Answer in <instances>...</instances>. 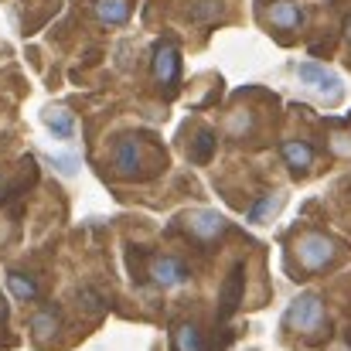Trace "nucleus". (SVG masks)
Segmentation results:
<instances>
[{
	"mask_svg": "<svg viewBox=\"0 0 351 351\" xmlns=\"http://www.w3.org/2000/svg\"><path fill=\"white\" fill-rule=\"evenodd\" d=\"M287 328L300 331V335H317L324 324V304L317 293H300L290 307H287Z\"/></svg>",
	"mask_w": 351,
	"mask_h": 351,
	"instance_id": "nucleus-1",
	"label": "nucleus"
},
{
	"mask_svg": "<svg viewBox=\"0 0 351 351\" xmlns=\"http://www.w3.org/2000/svg\"><path fill=\"white\" fill-rule=\"evenodd\" d=\"M297 259H300V266H307V269H324V266L335 259V242L321 232H307L297 242Z\"/></svg>",
	"mask_w": 351,
	"mask_h": 351,
	"instance_id": "nucleus-2",
	"label": "nucleus"
},
{
	"mask_svg": "<svg viewBox=\"0 0 351 351\" xmlns=\"http://www.w3.org/2000/svg\"><path fill=\"white\" fill-rule=\"evenodd\" d=\"M297 75H300V82H304L307 89L328 96L331 103H338L341 93H345V89H341V79H338L335 72H328L324 65H317V62H304V65L297 69Z\"/></svg>",
	"mask_w": 351,
	"mask_h": 351,
	"instance_id": "nucleus-3",
	"label": "nucleus"
},
{
	"mask_svg": "<svg viewBox=\"0 0 351 351\" xmlns=\"http://www.w3.org/2000/svg\"><path fill=\"white\" fill-rule=\"evenodd\" d=\"M154 75H157V82H178V75H181V55H178V48L174 45H160L157 51H154Z\"/></svg>",
	"mask_w": 351,
	"mask_h": 351,
	"instance_id": "nucleus-4",
	"label": "nucleus"
},
{
	"mask_svg": "<svg viewBox=\"0 0 351 351\" xmlns=\"http://www.w3.org/2000/svg\"><path fill=\"white\" fill-rule=\"evenodd\" d=\"M41 123L51 130V136L58 140H72L75 136V117L65 110V106H45L41 110Z\"/></svg>",
	"mask_w": 351,
	"mask_h": 351,
	"instance_id": "nucleus-5",
	"label": "nucleus"
},
{
	"mask_svg": "<svg viewBox=\"0 0 351 351\" xmlns=\"http://www.w3.org/2000/svg\"><path fill=\"white\" fill-rule=\"evenodd\" d=\"M150 276H154V283H160V287H181V283H188V269H184L178 259H171V256L157 259V263L150 266Z\"/></svg>",
	"mask_w": 351,
	"mask_h": 351,
	"instance_id": "nucleus-6",
	"label": "nucleus"
},
{
	"mask_svg": "<svg viewBox=\"0 0 351 351\" xmlns=\"http://www.w3.org/2000/svg\"><path fill=\"white\" fill-rule=\"evenodd\" d=\"M188 226H191V232L198 235V239H215V235L226 229V219L219 215V212H191V219H188Z\"/></svg>",
	"mask_w": 351,
	"mask_h": 351,
	"instance_id": "nucleus-7",
	"label": "nucleus"
},
{
	"mask_svg": "<svg viewBox=\"0 0 351 351\" xmlns=\"http://www.w3.org/2000/svg\"><path fill=\"white\" fill-rule=\"evenodd\" d=\"M113 164H117L119 174H133L140 167V150L133 140H119L117 150H113Z\"/></svg>",
	"mask_w": 351,
	"mask_h": 351,
	"instance_id": "nucleus-8",
	"label": "nucleus"
},
{
	"mask_svg": "<svg viewBox=\"0 0 351 351\" xmlns=\"http://www.w3.org/2000/svg\"><path fill=\"white\" fill-rule=\"evenodd\" d=\"M96 17L103 24H126L130 21V3L126 0H99L96 3Z\"/></svg>",
	"mask_w": 351,
	"mask_h": 351,
	"instance_id": "nucleus-9",
	"label": "nucleus"
},
{
	"mask_svg": "<svg viewBox=\"0 0 351 351\" xmlns=\"http://www.w3.org/2000/svg\"><path fill=\"white\" fill-rule=\"evenodd\" d=\"M269 21H273L276 27H297V24L304 21V14H300V7H297L293 0H280V3H273Z\"/></svg>",
	"mask_w": 351,
	"mask_h": 351,
	"instance_id": "nucleus-10",
	"label": "nucleus"
},
{
	"mask_svg": "<svg viewBox=\"0 0 351 351\" xmlns=\"http://www.w3.org/2000/svg\"><path fill=\"white\" fill-rule=\"evenodd\" d=\"M283 157H287V164H290L293 171H307V167L314 164V150H311L307 143H300V140L283 143Z\"/></svg>",
	"mask_w": 351,
	"mask_h": 351,
	"instance_id": "nucleus-11",
	"label": "nucleus"
},
{
	"mask_svg": "<svg viewBox=\"0 0 351 351\" xmlns=\"http://www.w3.org/2000/svg\"><path fill=\"white\" fill-rule=\"evenodd\" d=\"M280 205H283V195H266L259 205H252V212H249V222H252V226H263V222H269V219L280 212Z\"/></svg>",
	"mask_w": 351,
	"mask_h": 351,
	"instance_id": "nucleus-12",
	"label": "nucleus"
},
{
	"mask_svg": "<svg viewBox=\"0 0 351 351\" xmlns=\"http://www.w3.org/2000/svg\"><path fill=\"white\" fill-rule=\"evenodd\" d=\"M7 290H10L17 300H31V297L38 293V287H34L27 276H21V273H7Z\"/></svg>",
	"mask_w": 351,
	"mask_h": 351,
	"instance_id": "nucleus-13",
	"label": "nucleus"
},
{
	"mask_svg": "<svg viewBox=\"0 0 351 351\" xmlns=\"http://www.w3.org/2000/svg\"><path fill=\"white\" fill-rule=\"evenodd\" d=\"M31 331H34V338H38V341H48V338L55 335V314L41 311V314L31 321Z\"/></svg>",
	"mask_w": 351,
	"mask_h": 351,
	"instance_id": "nucleus-14",
	"label": "nucleus"
},
{
	"mask_svg": "<svg viewBox=\"0 0 351 351\" xmlns=\"http://www.w3.org/2000/svg\"><path fill=\"white\" fill-rule=\"evenodd\" d=\"M178 351H202V338L191 324H181L178 328Z\"/></svg>",
	"mask_w": 351,
	"mask_h": 351,
	"instance_id": "nucleus-15",
	"label": "nucleus"
},
{
	"mask_svg": "<svg viewBox=\"0 0 351 351\" xmlns=\"http://www.w3.org/2000/svg\"><path fill=\"white\" fill-rule=\"evenodd\" d=\"M51 167H55L58 174H65V178H75V174H79V160H75L72 154H55V157H51Z\"/></svg>",
	"mask_w": 351,
	"mask_h": 351,
	"instance_id": "nucleus-16",
	"label": "nucleus"
},
{
	"mask_svg": "<svg viewBox=\"0 0 351 351\" xmlns=\"http://www.w3.org/2000/svg\"><path fill=\"white\" fill-rule=\"evenodd\" d=\"M249 123H252V119L245 117V113H235V117L229 119V133H245V130H249Z\"/></svg>",
	"mask_w": 351,
	"mask_h": 351,
	"instance_id": "nucleus-17",
	"label": "nucleus"
}]
</instances>
